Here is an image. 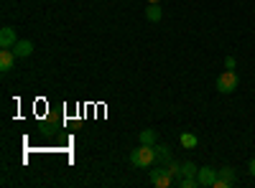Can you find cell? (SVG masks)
Returning a JSON list of instances; mask_svg holds the SVG:
<instances>
[{"label":"cell","mask_w":255,"mask_h":188,"mask_svg":"<svg viewBox=\"0 0 255 188\" xmlns=\"http://www.w3.org/2000/svg\"><path fill=\"white\" fill-rule=\"evenodd\" d=\"M130 163L135 168H151L156 163V148L153 145H138V148L130 153Z\"/></svg>","instance_id":"1"},{"label":"cell","mask_w":255,"mask_h":188,"mask_svg":"<svg viewBox=\"0 0 255 188\" xmlns=\"http://www.w3.org/2000/svg\"><path fill=\"white\" fill-rule=\"evenodd\" d=\"M240 87V76L235 74V69H227L217 76V92L220 94H232Z\"/></svg>","instance_id":"2"},{"label":"cell","mask_w":255,"mask_h":188,"mask_svg":"<svg viewBox=\"0 0 255 188\" xmlns=\"http://www.w3.org/2000/svg\"><path fill=\"white\" fill-rule=\"evenodd\" d=\"M151 183L158 186V188H168V186L174 183V176L166 171V165H158L156 171H151Z\"/></svg>","instance_id":"3"},{"label":"cell","mask_w":255,"mask_h":188,"mask_svg":"<svg viewBox=\"0 0 255 188\" xmlns=\"http://www.w3.org/2000/svg\"><path fill=\"white\" fill-rule=\"evenodd\" d=\"M197 181H199V186L212 188V183L217 181V171L209 168V165H204V168H199V173H197Z\"/></svg>","instance_id":"4"},{"label":"cell","mask_w":255,"mask_h":188,"mask_svg":"<svg viewBox=\"0 0 255 188\" xmlns=\"http://www.w3.org/2000/svg\"><path fill=\"white\" fill-rule=\"evenodd\" d=\"M15 44H18L15 31L10 26H3V31H0V49H13Z\"/></svg>","instance_id":"5"},{"label":"cell","mask_w":255,"mask_h":188,"mask_svg":"<svg viewBox=\"0 0 255 188\" xmlns=\"http://www.w3.org/2000/svg\"><path fill=\"white\" fill-rule=\"evenodd\" d=\"M15 51L13 49H3L0 51V71H10L13 66H15Z\"/></svg>","instance_id":"6"},{"label":"cell","mask_w":255,"mask_h":188,"mask_svg":"<svg viewBox=\"0 0 255 188\" xmlns=\"http://www.w3.org/2000/svg\"><path fill=\"white\" fill-rule=\"evenodd\" d=\"M153 148H156V160H158V165H168V163L174 160L171 148H168V145H158V142H156Z\"/></svg>","instance_id":"7"},{"label":"cell","mask_w":255,"mask_h":188,"mask_svg":"<svg viewBox=\"0 0 255 188\" xmlns=\"http://www.w3.org/2000/svg\"><path fill=\"white\" fill-rule=\"evenodd\" d=\"M13 51H15L18 59H26V56L33 54V44H31V41H18V44L13 46Z\"/></svg>","instance_id":"8"},{"label":"cell","mask_w":255,"mask_h":188,"mask_svg":"<svg viewBox=\"0 0 255 188\" xmlns=\"http://www.w3.org/2000/svg\"><path fill=\"white\" fill-rule=\"evenodd\" d=\"M145 18L151 20V23H158V20L163 18V10L158 8V3H148V8H145Z\"/></svg>","instance_id":"9"},{"label":"cell","mask_w":255,"mask_h":188,"mask_svg":"<svg viewBox=\"0 0 255 188\" xmlns=\"http://www.w3.org/2000/svg\"><path fill=\"white\" fill-rule=\"evenodd\" d=\"M138 142L140 145H156V130H140Z\"/></svg>","instance_id":"10"},{"label":"cell","mask_w":255,"mask_h":188,"mask_svg":"<svg viewBox=\"0 0 255 188\" xmlns=\"http://www.w3.org/2000/svg\"><path fill=\"white\" fill-rule=\"evenodd\" d=\"M217 176H220L222 181H227L230 186L235 183V168H230V165H222V168L217 171Z\"/></svg>","instance_id":"11"},{"label":"cell","mask_w":255,"mask_h":188,"mask_svg":"<svg viewBox=\"0 0 255 188\" xmlns=\"http://www.w3.org/2000/svg\"><path fill=\"white\" fill-rule=\"evenodd\" d=\"M179 142H181V148H186V150H191V148H197V137L194 135H191V132H184L181 137H179Z\"/></svg>","instance_id":"12"},{"label":"cell","mask_w":255,"mask_h":188,"mask_svg":"<svg viewBox=\"0 0 255 188\" xmlns=\"http://www.w3.org/2000/svg\"><path fill=\"white\" fill-rule=\"evenodd\" d=\"M197 173H199V168H197L194 163H189V160L181 163V176H197Z\"/></svg>","instance_id":"13"},{"label":"cell","mask_w":255,"mask_h":188,"mask_svg":"<svg viewBox=\"0 0 255 188\" xmlns=\"http://www.w3.org/2000/svg\"><path fill=\"white\" fill-rule=\"evenodd\" d=\"M212 188H230V183H227V181H222V178L217 176V181L212 183Z\"/></svg>","instance_id":"14"},{"label":"cell","mask_w":255,"mask_h":188,"mask_svg":"<svg viewBox=\"0 0 255 188\" xmlns=\"http://www.w3.org/2000/svg\"><path fill=\"white\" fill-rule=\"evenodd\" d=\"M235 66H238V61L232 59V56H227V59H225V69H235Z\"/></svg>","instance_id":"15"},{"label":"cell","mask_w":255,"mask_h":188,"mask_svg":"<svg viewBox=\"0 0 255 188\" xmlns=\"http://www.w3.org/2000/svg\"><path fill=\"white\" fill-rule=\"evenodd\" d=\"M248 171H250V176H253V178H255V158H253V160H250V165H248Z\"/></svg>","instance_id":"16"},{"label":"cell","mask_w":255,"mask_h":188,"mask_svg":"<svg viewBox=\"0 0 255 188\" xmlns=\"http://www.w3.org/2000/svg\"><path fill=\"white\" fill-rule=\"evenodd\" d=\"M148 3H161V0H148Z\"/></svg>","instance_id":"17"}]
</instances>
